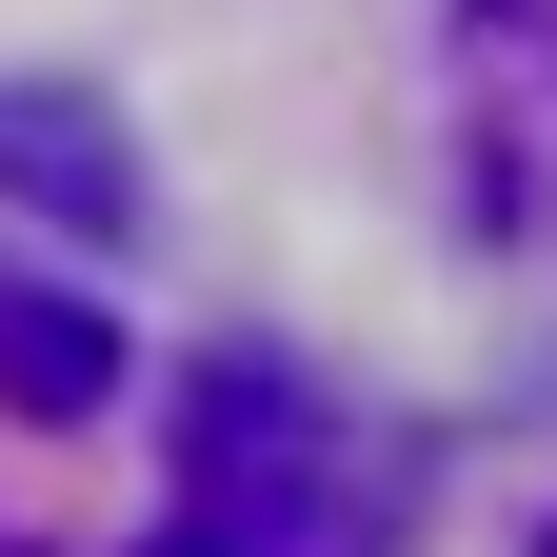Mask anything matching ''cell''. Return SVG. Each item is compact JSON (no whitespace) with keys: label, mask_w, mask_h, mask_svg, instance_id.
<instances>
[{"label":"cell","mask_w":557,"mask_h":557,"mask_svg":"<svg viewBox=\"0 0 557 557\" xmlns=\"http://www.w3.org/2000/svg\"><path fill=\"white\" fill-rule=\"evenodd\" d=\"M160 557H379V537H359V498H338L319 418L278 379H220L199 438H180V537Z\"/></svg>","instance_id":"6da1fadb"}]
</instances>
